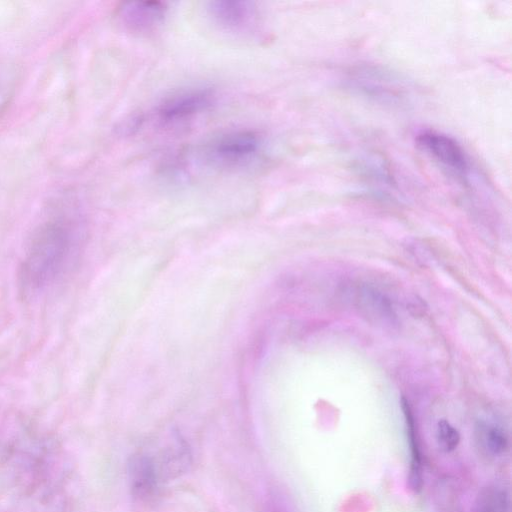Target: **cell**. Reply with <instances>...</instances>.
Returning <instances> with one entry per match:
<instances>
[{"instance_id":"6da1fadb","label":"cell","mask_w":512,"mask_h":512,"mask_svg":"<svg viewBox=\"0 0 512 512\" xmlns=\"http://www.w3.org/2000/svg\"><path fill=\"white\" fill-rule=\"evenodd\" d=\"M80 245V225L68 213L57 214L34 231L20 267L25 291H43L60 281L72 267Z\"/></svg>"},{"instance_id":"7a4b0ae2","label":"cell","mask_w":512,"mask_h":512,"mask_svg":"<svg viewBox=\"0 0 512 512\" xmlns=\"http://www.w3.org/2000/svg\"><path fill=\"white\" fill-rule=\"evenodd\" d=\"M416 144L448 176L467 184L470 162L463 147L451 136L437 131H423L416 136Z\"/></svg>"},{"instance_id":"3957f363","label":"cell","mask_w":512,"mask_h":512,"mask_svg":"<svg viewBox=\"0 0 512 512\" xmlns=\"http://www.w3.org/2000/svg\"><path fill=\"white\" fill-rule=\"evenodd\" d=\"M263 140L250 130L232 131L215 138L206 147V157L214 164L241 166L254 160L262 150Z\"/></svg>"},{"instance_id":"277c9868","label":"cell","mask_w":512,"mask_h":512,"mask_svg":"<svg viewBox=\"0 0 512 512\" xmlns=\"http://www.w3.org/2000/svg\"><path fill=\"white\" fill-rule=\"evenodd\" d=\"M355 92L382 104H397L404 99V86L391 73L376 67H359L348 78Z\"/></svg>"},{"instance_id":"5b68a950","label":"cell","mask_w":512,"mask_h":512,"mask_svg":"<svg viewBox=\"0 0 512 512\" xmlns=\"http://www.w3.org/2000/svg\"><path fill=\"white\" fill-rule=\"evenodd\" d=\"M214 93L208 88H191L173 94L157 108V117L165 123L178 122L211 106Z\"/></svg>"},{"instance_id":"8992f818","label":"cell","mask_w":512,"mask_h":512,"mask_svg":"<svg viewBox=\"0 0 512 512\" xmlns=\"http://www.w3.org/2000/svg\"><path fill=\"white\" fill-rule=\"evenodd\" d=\"M166 6L156 1L126 2L119 10L122 23L131 31L147 32L162 23Z\"/></svg>"},{"instance_id":"52a82bcc","label":"cell","mask_w":512,"mask_h":512,"mask_svg":"<svg viewBox=\"0 0 512 512\" xmlns=\"http://www.w3.org/2000/svg\"><path fill=\"white\" fill-rule=\"evenodd\" d=\"M128 466L133 494L142 499L153 496L162 480L153 458L140 452L131 457Z\"/></svg>"},{"instance_id":"ba28073f","label":"cell","mask_w":512,"mask_h":512,"mask_svg":"<svg viewBox=\"0 0 512 512\" xmlns=\"http://www.w3.org/2000/svg\"><path fill=\"white\" fill-rule=\"evenodd\" d=\"M208 11L216 23L235 31L249 27L255 16L253 4L247 1H212Z\"/></svg>"},{"instance_id":"9c48e42d","label":"cell","mask_w":512,"mask_h":512,"mask_svg":"<svg viewBox=\"0 0 512 512\" xmlns=\"http://www.w3.org/2000/svg\"><path fill=\"white\" fill-rule=\"evenodd\" d=\"M402 411L405 418L407 442L410 450V468L408 475V484L414 493L422 489V462L417 432L411 408L406 399L401 400Z\"/></svg>"},{"instance_id":"30bf717a","label":"cell","mask_w":512,"mask_h":512,"mask_svg":"<svg viewBox=\"0 0 512 512\" xmlns=\"http://www.w3.org/2000/svg\"><path fill=\"white\" fill-rule=\"evenodd\" d=\"M356 169L372 187L396 188L393 175L382 155L369 153L358 160Z\"/></svg>"},{"instance_id":"8fae6325","label":"cell","mask_w":512,"mask_h":512,"mask_svg":"<svg viewBox=\"0 0 512 512\" xmlns=\"http://www.w3.org/2000/svg\"><path fill=\"white\" fill-rule=\"evenodd\" d=\"M477 440L490 454L499 455L508 447V438L498 426L486 422H479L476 428Z\"/></svg>"},{"instance_id":"7c38bea8","label":"cell","mask_w":512,"mask_h":512,"mask_svg":"<svg viewBox=\"0 0 512 512\" xmlns=\"http://www.w3.org/2000/svg\"><path fill=\"white\" fill-rule=\"evenodd\" d=\"M507 492L497 486L484 488L477 497L472 512H508Z\"/></svg>"},{"instance_id":"4fadbf2b","label":"cell","mask_w":512,"mask_h":512,"mask_svg":"<svg viewBox=\"0 0 512 512\" xmlns=\"http://www.w3.org/2000/svg\"><path fill=\"white\" fill-rule=\"evenodd\" d=\"M437 441L445 452L453 451L460 442V434L448 421L440 420L437 424Z\"/></svg>"}]
</instances>
